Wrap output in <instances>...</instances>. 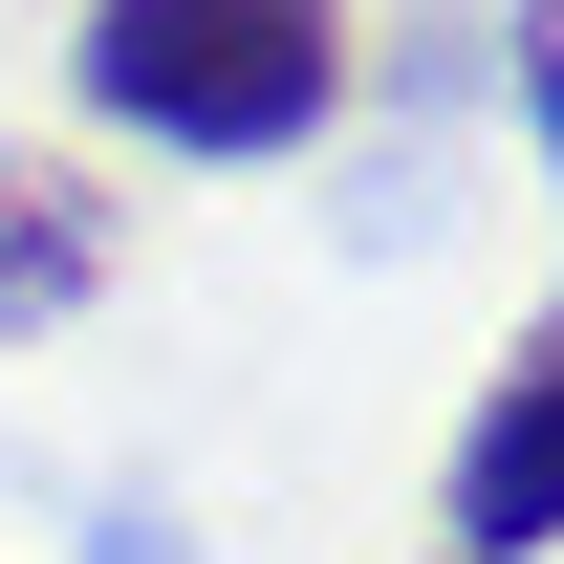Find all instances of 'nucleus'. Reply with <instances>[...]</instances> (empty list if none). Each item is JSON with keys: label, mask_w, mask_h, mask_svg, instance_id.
Listing matches in <instances>:
<instances>
[{"label": "nucleus", "mask_w": 564, "mask_h": 564, "mask_svg": "<svg viewBox=\"0 0 564 564\" xmlns=\"http://www.w3.org/2000/svg\"><path fill=\"white\" fill-rule=\"evenodd\" d=\"M66 87H87V131L174 152V174H261L348 109V0H87Z\"/></svg>", "instance_id": "nucleus-1"}, {"label": "nucleus", "mask_w": 564, "mask_h": 564, "mask_svg": "<svg viewBox=\"0 0 564 564\" xmlns=\"http://www.w3.org/2000/svg\"><path fill=\"white\" fill-rule=\"evenodd\" d=\"M87 282H109V196H87L66 152H0V348H22V326H66Z\"/></svg>", "instance_id": "nucleus-3"}, {"label": "nucleus", "mask_w": 564, "mask_h": 564, "mask_svg": "<svg viewBox=\"0 0 564 564\" xmlns=\"http://www.w3.org/2000/svg\"><path fill=\"white\" fill-rule=\"evenodd\" d=\"M564 543V326L499 348V391L456 413V564H543Z\"/></svg>", "instance_id": "nucleus-2"}]
</instances>
